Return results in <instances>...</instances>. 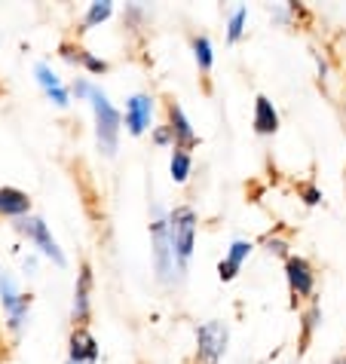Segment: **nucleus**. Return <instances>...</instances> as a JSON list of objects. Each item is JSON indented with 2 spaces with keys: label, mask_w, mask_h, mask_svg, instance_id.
<instances>
[{
  "label": "nucleus",
  "mask_w": 346,
  "mask_h": 364,
  "mask_svg": "<svg viewBox=\"0 0 346 364\" xmlns=\"http://www.w3.org/2000/svg\"><path fill=\"white\" fill-rule=\"evenodd\" d=\"M166 126H169L172 138H175V147H181V150H193V147H196V141H199L196 129H193L187 110L181 107L178 101H166Z\"/></svg>",
  "instance_id": "obj_10"
},
{
  "label": "nucleus",
  "mask_w": 346,
  "mask_h": 364,
  "mask_svg": "<svg viewBox=\"0 0 346 364\" xmlns=\"http://www.w3.org/2000/svg\"><path fill=\"white\" fill-rule=\"evenodd\" d=\"M93 86H95V80H89V77H77L74 83H70V95H74L77 101H89V92H93Z\"/></svg>",
  "instance_id": "obj_27"
},
{
  "label": "nucleus",
  "mask_w": 346,
  "mask_h": 364,
  "mask_svg": "<svg viewBox=\"0 0 346 364\" xmlns=\"http://www.w3.org/2000/svg\"><path fill=\"white\" fill-rule=\"evenodd\" d=\"M31 215V196L19 187H0V218L22 220Z\"/></svg>",
  "instance_id": "obj_14"
},
{
  "label": "nucleus",
  "mask_w": 346,
  "mask_h": 364,
  "mask_svg": "<svg viewBox=\"0 0 346 364\" xmlns=\"http://www.w3.org/2000/svg\"><path fill=\"white\" fill-rule=\"evenodd\" d=\"M22 300V291H19V282L13 279V272L0 269V303H4V312L9 306H16V303Z\"/></svg>",
  "instance_id": "obj_21"
},
{
  "label": "nucleus",
  "mask_w": 346,
  "mask_h": 364,
  "mask_svg": "<svg viewBox=\"0 0 346 364\" xmlns=\"http://www.w3.org/2000/svg\"><path fill=\"white\" fill-rule=\"evenodd\" d=\"M263 248H267V255H273V257H282V260L291 257V245H288V239H282V236H267L263 239Z\"/></svg>",
  "instance_id": "obj_23"
},
{
  "label": "nucleus",
  "mask_w": 346,
  "mask_h": 364,
  "mask_svg": "<svg viewBox=\"0 0 346 364\" xmlns=\"http://www.w3.org/2000/svg\"><path fill=\"white\" fill-rule=\"evenodd\" d=\"M193 175V154L190 150H181V147H172V156H169V178L175 184H187Z\"/></svg>",
  "instance_id": "obj_16"
},
{
  "label": "nucleus",
  "mask_w": 346,
  "mask_h": 364,
  "mask_svg": "<svg viewBox=\"0 0 346 364\" xmlns=\"http://www.w3.org/2000/svg\"><path fill=\"white\" fill-rule=\"evenodd\" d=\"M319 328H322V306H319V300H310L300 312V349L310 346L313 333Z\"/></svg>",
  "instance_id": "obj_17"
},
{
  "label": "nucleus",
  "mask_w": 346,
  "mask_h": 364,
  "mask_svg": "<svg viewBox=\"0 0 346 364\" xmlns=\"http://www.w3.org/2000/svg\"><path fill=\"white\" fill-rule=\"evenodd\" d=\"M93 285H95L93 267L80 264L74 297H70V321H74V328H89V318H93Z\"/></svg>",
  "instance_id": "obj_8"
},
{
  "label": "nucleus",
  "mask_w": 346,
  "mask_h": 364,
  "mask_svg": "<svg viewBox=\"0 0 346 364\" xmlns=\"http://www.w3.org/2000/svg\"><path fill=\"white\" fill-rule=\"evenodd\" d=\"M279 126H282V119H279L276 105H273L267 95H258V98H254V110H251V129H254V135L273 138V135L279 132Z\"/></svg>",
  "instance_id": "obj_13"
},
{
  "label": "nucleus",
  "mask_w": 346,
  "mask_h": 364,
  "mask_svg": "<svg viewBox=\"0 0 346 364\" xmlns=\"http://www.w3.org/2000/svg\"><path fill=\"white\" fill-rule=\"evenodd\" d=\"M196 230H199V215L190 205H175L169 211V239H172V251H175L178 269L187 276V267L196 251Z\"/></svg>",
  "instance_id": "obj_3"
},
{
  "label": "nucleus",
  "mask_w": 346,
  "mask_h": 364,
  "mask_svg": "<svg viewBox=\"0 0 346 364\" xmlns=\"http://www.w3.org/2000/svg\"><path fill=\"white\" fill-rule=\"evenodd\" d=\"M150 260H154V272L159 285H178L184 279V272L178 269L175 251H172V239H169V211L154 208V220H150Z\"/></svg>",
  "instance_id": "obj_2"
},
{
  "label": "nucleus",
  "mask_w": 346,
  "mask_h": 364,
  "mask_svg": "<svg viewBox=\"0 0 346 364\" xmlns=\"http://www.w3.org/2000/svg\"><path fill=\"white\" fill-rule=\"evenodd\" d=\"M101 355L98 340L93 337L89 328H74L68 337V361L70 364H95Z\"/></svg>",
  "instance_id": "obj_11"
},
{
  "label": "nucleus",
  "mask_w": 346,
  "mask_h": 364,
  "mask_svg": "<svg viewBox=\"0 0 346 364\" xmlns=\"http://www.w3.org/2000/svg\"><path fill=\"white\" fill-rule=\"evenodd\" d=\"M298 199H303V205H319L322 202V190L313 184V181H303L298 184Z\"/></svg>",
  "instance_id": "obj_24"
},
{
  "label": "nucleus",
  "mask_w": 346,
  "mask_h": 364,
  "mask_svg": "<svg viewBox=\"0 0 346 364\" xmlns=\"http://www.w3.org/2000/svg\"><path fill=\"white\" fill-rule=\"evenodd\" d=\"M4 316H6V331L19 337V333L28 328V321H31V294H22V300H19L16 306H9Z\"/></svg>",
  "instance_id": "obj_18"
},
{
  "label": "nucleus",
  "mask_w": 346,
  "mask_h": 364,
  "mask_svg": "<svg viewBox=\"0 0 346 364\" xmlns=\"http://www.w3.org/2000/svg\"><path fill=\"white\" fill-rule=\"evenodd\" d=\"M150 141H154L157 147H175V138H172V132H169L166 123H159V126L150 129Z\"/></svg>",
  "instance_id": "obj_28"
},
{
  "label": "nucleus",
  "mask_w": 346,
  "mask_h": 364,
  "mask_svg": "<svg viewBox=\"0 0 346 364\" xmlns=\"http://www.w3.org/2000/svg\"><path fill=\"white\" fill-rule=\"evenodd\" d=\"M114 0H93V4L86 6V13H83V31H93V28L98 25H105L110 16H114Z\"/></svg>",
  "instance_id": "obj_19"
},
{
  "label": "nucleus",
  "mask_w": 346,
  "mask_h": 364,
  "mask_svg": "<svg viewBox=\"0 0 346 364\" xmlns=\"http://www.w3.org/2000/svg\"><path fill=\"white\" fill-rule=\"evenodd\" d=\"M227 343H230V325L221 318L202 321L196 328V352H193V364H221V358L227 355Z\"/></svg>",
  "instance_id": "obj_5"
},
{
  "label": "nucleus",
  "mask_w": 346,
  "mask_h": 364,
  "mask_svg": "<svg viewBox=\"0 0 346 364\" xmlns=\"http://www.w3.org/2000/svg\"><path fill=\"white\" fill-rule=\"evenodd\" d=\"M25 272H28V276H37V255L25 257Z\"/></svg>",
  "instance_id": "obj_29"
},
{
  "label": "nucleus",
  "mask_w": 346,
  "mask_h": 364,
  "mask_svg": "<svg viewBox=\"0 0 346 364\" xmlns=\"http://www.w3.org/2000/svg\"><path fill=\"white\" fill-rule=\"evenodd\" d=\"M58 55H62L68 65L80 68V55H83V46H80V43H74V40H65V43L58 46Z\"/></svg>",
  "instance_id": "obj_26"
},
{
  "label": "nucleus",
  "mask_w": 346,
  "mask_h": 364,
  "mask_svg": "<svg viewBox=\"0 0 346 364\" xmlns=\"http://www.w3.org/2000/svg\"><path fill=\"white\" fill-rule=\"evenodd\" d=\"M154 117H157V98L150 92H135L126 98V110H123V129L132 138H141L154 129Z\"/></svg>",
  "instance_id": "obj_6"
},
{
  "label": "nucleus",
  "mask_w": 346,
  "mask_h": 364,
  "mask_svg": "<svg viewBox=\"0 0 346 364\" xmlns=\"http://www.w3.org/2000/svg\"><path fill=\"white\" fill-rule=\"evenodd\" d=\"M251 251H254L251 239H233L230 248H227V255L218 260V279L221 282H233V279H236L242 272V264L251 257Z\"/></svg>",
  "instance_id": "obj_12"
},
{
  "label": "nucleus",
  "mask_w": 346,
  "mask_h": 364,
  "mask_svg": "<svg viewBox=\"0 0 346 364\" xmlns=\"http://www.w3.org/2000/svg\"><path fill=\"white\" fill-rule=\"evenodd\" d=\"M65 364H70V361H65Z\"/></svg>",
  "instance_id": "obj_31"
},
{
  "label": "nucleus",
  "mask_w": 346,
  "mask_h": 364,
  "mask_svg": "<svg viewBox=\"0 0 346 364\" xmlns=\"http://www.w3.org/2000/svg\"><path fill=\"white\" fill-rule=\"evenodd\" d=\"M34 80H37V86H40V92H43L49 101H53L56 107H70V86H65V80L56 74L53 65L49 62H37L34 65Z\"/></svg>",
  "instance_id": "obj_9"
},
{
  "label": "nucleus",
  "mask_w": 346,
  "mask_h": 364,
  "mask_svg": "<svg viewBox=\"0 0 346 364\" xmlns=\"http://www.w3.org/2000/svg\"><path fill=\"white\" fill-rule=\"evenodd\" d=\"M331 364H346V355H337V358H334Z\"/></svg>",
  "instance_id": "obj_30"
},
{
  "label": "nucleus",
  "mask_w": 346,
  "mask_h": 364,
  "mask_svg": "<svg viewBox=\"0 0 346 364\" xmlns=\"http://www.w3.org/2000/svg\"><path fill=\"white\" fill-rule=\"evenodd\" d=\"M246 31H248V6H233L227 13V31H224V37H227V43H239Z\"/></svg>",
  "instance_id": "obj_20"
},
{
  "label": "nucleus",
  "mask_w": 346,
  "mask_h": 364,
  "mask_svg": "<svg viewBox=\"0 0 346 364\" xmlns=\"http://www.w3.org/2000/svg\"><path fill=\"white\" fill-rule=\"evenodd\" d=\"M190 53H193V62H196L199 74H209L215 68V43H211L209 34H193L190 37Z\"/></svg>",
  "instance_id": "obj_15"
},
{
  "label": "nucleus",
  "mask_w": 346,
  "mask_h": 364,
  "mask_svg": "<svg viewBox=\"0 0 346 364\" xmlns=\"http://www.w3.org/2000/svg\"><path fill=\"white\" fill-rule=\"evenodd\" d=\"M16 232L22 239H28L31 245L37 248V255L40 257H46V260H53L56 267H68V255H65V248L58 245V239L53 236V230H49V224L43 218H37V215H28L22 220H16Z\"/></svg>",
  "instance_id": "obj_4"
},
{
  "label": "nucleus",
  "mask_w": 346,
  "mask_h": 364,
  "mask_svg": "<svg viewBox=\"0 0 346 364\" xmlns=\"http://www.w3.org/2000/svg\"><path fill=\"white\" fill-rule=\"evenodd\" d=\"M282 272H285V285H288L294 300H307V303L315 300V269L307 257L291 255L285 260Z\"/></svg>",
  "instance_id": "obj_7"
},
{
  "label": "nucleus",
  "mask_w": 346,
  "mask_h": 364,
  "mask_svg": "<svg viewBox=\"0 0 346 364\" xmlns=\"http://www.w3.org/2000/svg\"><path fill=\"white\" fill-rule=\"evenodd\" d=\"M89 107H93L95 119V147L101 156H117L120 150V135H123V114L110 101V95L98 83L89 92Z\"/></svg>",
  "instance_id": "obj_1"
},
{
  "label": "nucleus",
  "mask_w": 346,
  "mask_h": 364,
  "mask_svg": "<svg viewBox=\"0 0 346 364\" xmlns=\"http://www.w3.org/2000/svg\"><path fill=\"white\" fill-rule=\"evenodd\" d=\"M80 68H83L89 77H101V74H108V70H110V65L105 62V58L95 55V53H89L86 46H83V55H80Z\"/></svg>",
  "instance_id": "obj_22"
},
{
  "label": "nucleus",
  "mask_w": 346,
  "mask_h": 364,
  "mask_svg": "<svg viewBox=\"0 0 346 364\" xmlns=\"http://www.w3.org/2000/svg\"><path fill=\"white\" fill-rule=\"evenodd\" d=\"M147 18V9L145 6H138V4H129L123 9V25L126 28H141V22Z\"/></svg>",
  "instance_id": "obj_25"
}]
</instances>
